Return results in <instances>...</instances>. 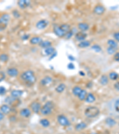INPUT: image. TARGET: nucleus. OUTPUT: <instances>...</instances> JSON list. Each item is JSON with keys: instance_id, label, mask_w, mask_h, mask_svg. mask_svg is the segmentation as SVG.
<instances>
[{"instance_id": "12", "label": "nucleus", "mask_w": 119, "mask_h": 134, "mask_svg": "<svg viewBox=\"0 0 119 134\" xmlns=\"http://www.w3.org/2000/svg\"><path fill=\"white\" fill-rule=\"evenodd\" d=\"M19 114L21 117H23V118H29V117L31 116L32 112H31V110H30L29 108H22V109L20 111Z\"/></svg>"}, {"instance_id": "41", "label": "nucleus", "mask_w": 119, "mask_h": 134, "mask_svg": "<svg viewBox=\"0 0 119 134\" xmlns=\"http://www.w3.org/2000/svg\"><path fill=\"white\" fill-rule=\"evenodd\" d=\"M114 38L115 41L119 42V32H117L114 33Z\"/></svg>"}, {"instance_id": "19", "label": "nucleus", "mask_w": 119, "mask_h": 134, "mask_svg": "<svg viewBox=\"0 0 119 134\" xmlns=\"http://www.w3.org/2000/svg\"><path fill=\"white\" fill-rule=\"evenodd\" d=\"M78 28L80 30V31L84 32H85L87 30H89V26L88 23H84V22H82V23H80L78 24Z\"/></svg>"}, {"instance_id": "13", "label": "nucleus", "mask_w": 119, "mask_h": 134, "mask_svg": "<svg viewBox=\"0 0 119 134\" xmlns=\"http://www.w3.org/2000/svg\"><path fill=\"white\" fill-rule=\"evenodd\" d=\"M54 32L57 36L62 38V37H64L66 35V33L63 32V30L61 29L60 26H56L54 28Z\"/></svg>"}, {"instance_id": "34", "label": "nucleus", "mask_w": 119, "mask_h": 134, "mask_svg": "<svg viewBox=\"0 0 119 134\" xmlns=\"http://www.w3.org/2000/svg\"><path fill=\"white\" fill-rule=\"evenodd\" d=\"M75 32L74 31V30L71 29V30H70V32H68V33H67L66 35H65V36H64L65 38L67 39V40H68V39L71 38L73 36V34H75Z\"/></svg>"}, {"instance_id": "43", "label": "nucleus", "mask_w": 119, "mask_h": 134, "mask_svg": "<svg viewBox=\"0 0 119 134\" xmlns=\"http://www.w3.org/2000/svg\"><path fill=\"white\" fill-rule=\"evenodd\" d=\"M67 67L68 69H70V70H72V69H74L75 66L74 65V64L72 63H70L67 64Z\"/></svg>"}, {"instance_id": "31", "label": "nucleus", "mask_w": 119, "mask_h": 134, "mask_svg": "<svg viewBox=\"0 0 119 134\" xmlns=\"http://www.w3.org/2000/svg\"><path fill=\"white\" fill-rule=\"evenodd\" d=\"M87 94H88V93H87L86 91L85 90V89H82L81 92L80 93V94L79 95V96H78L79 99L80 101H83V100H85L86 96H87Z\"/></svg>"}, {"instance_id": "37", "label": "nucleus", "mask_w": 119, "mask_h": 134, "mask_svg": "<svg viewBox=\"0 0 119 134\" xmlns=\"http://www.w3.org/2000/svg\"><path fill=\"white\" fill-rule=\"evenodd\" d=\"M114 109L115 111L119 113V98L117 99L114 103Z\"/></svg>"}, {"instance_id": "15", "label": "nucleus", "mask_w": 119, "mask_h": 134, "mask_svg": "<svg viewBox=\"0 0 119 134\" xmlns=\"http://www.w3.org/2000/svg\"><path fill=\"white\" fill-rule=\"evenodd\" d=\"M52 82H53V78L51 76H45L43 79H42L41 82H40V84L42 86H47L51 84Z\"/></svg>"}, {"instance_id": "20", "label": "nucleus", "mask_w": 119, "mask_h": 134, "mask_svg": "<svg viewBox=\"0 0 119 134\" xmlns=\"http://www.w3.org/2000/svg\"><path fill=\"white\" fill-rule=\"evenodd\" d=\"M87 127V124L85 122H80L77 124L76 126H75V129H76V131H82V130H84L85 128H86Z\"/></svg>"}, {"instance_id": "22", "label": "nucleus", "mask_w": 119, "mask_h": 134, "mask_svg": "<svg viewBox=\"0 0 119 134\" xmlns=\"http://www.w3.org/2000/svg\"><path fill=\"white\" fill-rule=\"evenodd\" d=\"M105 123H106V124L108 125V126L113 127L116 125L117 122L114 119L111 118H108L105 120Z\"/></svg>"}, {"instance_id": "17", "label": "nucleus", "mask_w": 119, "mask_h": 134, "mask_svg": "<svg viewBox=\"0 0 119 134\" xmlns=\"http://www.w3.org/2000/svg\"><path fill=\"white\" fill-rule=\"evenodd\" d=\"M23 91L19 90V89H14V90L11 91V92L10 93L11 96L13 98H19L20 97H21V96L23 95Z\"/></svg>"}, {"instance_id": "44", "label": "nucleus", "mask_w": 119, "mask_h": 134, "mask_svg": "<svg viewBox=\"0 0 119 134\" xmlns=\"http://www.w3.org/2000/svg\"><path fill=\"white\" fill-rule=\"evenodd\" d=\"M29 38V35H28V34H25L24 35H23L22 37H21V39H22L23 40H28Z\"/></svg>"}, {"instance_id": "7", "label": "nucleus", "mask_w": 119, "mask_h": 134, "mask_svg": "<svg viewBox=\"0 0 119 134\" xmlns=\"http://www.w3.org/2000/svg\"><path fill=\"white\" fill-rule=\"evenodd\" d=\"M48 24H49V22L47 20L45 19H42L38 21L36 24V27L38 29L42 30L44 29L45 28H46L48 26Z\"/></svg>"}, {"instance_id": "32", "label": "nucleus", "mask_w": 119, "mask_h": 134, "mask_svg": "<svg viewBox=\"0 0 119 134\" xmlns=\"http://www.w3.org/2000/svg\"><path fill=\"white\" fill-rule=\"evenodd\" d=\"M108 78L112 81H116L118 79L119 75H118V74L116 72H112L111 73H110Z\"/></svg>"}, {"instance_id": "6", "label": "nucleus", "mask_w": 119, "mask_h": 134, "mask_svg": "<svg viewBox=\"0 0 119 134\" xmlns=\"http://www.w3.org/2000/svg\"><path fill=\"white\" fill-rule=\"evenodd\" d=\"M42 106L41 104L39 102L36 101H34L33 102H32L30 104V108H31V111H32L33 113H39L41 111Z\"/></svg>"}, {"instance_id": "26", "label": "nucleus", "mask_w": 119, "mask_h": 134, "mask_svg": "<svg viewBox=\"0 0 119 134\" xmlns=\"http://www.w3.org/2000/svg\"><path fill=\"white\" fill-rule=\"evenodd\" d=\"M60 27L61 28V29L63 30V32L66 33V35L68 32L70 31V30H71L70 26L68 24H62L61 25H60Z\"/></svg>"}, {"instance_id": "24", "label": "nucleus", "mask_w": 119, "mask_h": 134, "mask_svg": "<svg viewBox=\"0 0 119 134\" xmlns=\"http://www.w3.org/2000/svg\"><path fill=\"white\" fill-rule=\"evenodd\" d=\"M51 45L52 42L49 41H43L39 44V46L43 49L51 47Z\"/></svg>"}, {"instance_id": "8", "label": "nucleus", "mask_w": 119, "mask_h": 134, "mask_svg": "<svg viewBox=\"0 0 119 134\" xmlns=\"http://www.w3.org/2000/svg\"><path fill=\"white\" fill-rule=\"evenodd\" d=\"M87 37V33L84 32H78L75 33V39L78 41H85Z\"/></svg>"}, {"instance_id": "39", "label": "nucleus", "mask_w": 119, "mask_h": 134, "mask_svg": "<svg viewBox=\"0 0 119 134\" xmlns=\"http://www.w3.org/2000/svg\"><path fill=\"white\" fill-rule=\"evenodd\" d=\"M6 89L4 86H0V95H4L6 93Z\"/></svg>"}, {"instance_id": "9", "label": "nucleus", "mask_w": 119, "mask_h": 134, "mask_svg": "<svg viewBox=\"0 0 119 134\" xmlns=\"http://www.w3.org/2000/svg\"><path fill=\"white\" fill-rule=\"evenodd\" d=\"M105 11V8H104V7L101 6V5H97L95 7L93 10V13L97 15H102L104 13Z\"/></svg>"}, {"instance_id": "40", "label": "nucleus", "mask_w": 119, "mask_h": 134, "mask_svg": "<svg viewBox=\"0 0 119 134\" xmlns=\"http://www.w3.org/2000/svg\"><path fill=\"white\" fill-rule=\"evenodd\" d=\"M6 78V74L3 71H0V82L3 81Z\"/></svg>"}, {"instance_id": "47", "label": "nucleus", "mask_w": 119, "mask_h": 134, "mask_svg": "<svg viewBox=\"0 0 119 134\" xmlns=\"http://www.w3.org/2000/svg\"><path fill=\"white\" fill-rule=\"evenodd\" d=\"M68 60H70L71 61H75V57H73V55H68Z\"/></svg>"}, {"instance_id": "49", "label": "nucleus", "mask_w": 119, "mask_h": 134, "mask_svg": "<svg viewBox=\"0 0 119 134\" xmlns=\"http://www.w3.org/2000/svg\"><path fill=\"white\" fill-rule=\"evenodd\" d=\"M92 134H98V133H92Z\"/></svg>"}, {"instance_id": "1", "label": "nucleus", "mask_w": 119, "mask_h": 134, "mask_svg": "<svg viewBox=\"0 0 119 134\" xmlns=\"http://www.w3.org/2000/svg\"><path fill=\"white\" fill-rule=\"evenodd\" d=\"M20 78L23 82L29 85H32L36 81V78L34 72L30 70L23 72L20 75Z\"/></svg>"}, {"instance_id": "45", "label": "nucleus", "mask_w": 119, "mask_h": 134, "mask_svg": "<svg viewBox=\"0 0 119 134\" xmlns=\"http://www.w3.org/2000/svg\"><path fill=\"white\" fill-rule=\"evenodd\" d=\"M4 114L0 111V122L2 121V120L4 119Z\"/></svg>"}, {"instance_id": "16", "label": "nucleus", "mask_w": 119, "mask_h": 134, "mask_svg": "<svg viewBox=\"0 0 119 134\" xmlns=\"http://www.w3.org/2000/svg\"><path fill=\"white\" fill-rule=\"evenodd\" d=\"M0 111L4 114H8L11 112V108L8 104H5L0 106Z\"/></svg>"}, {"instance_id": "30", "label": "nucleus", "mask_w": 119, "mask_h": 134, "mask_svg": "<svg viewBox=\"0 0 119 134\" xmlns=\"http://www.w3.org/2000/svg\"><path fill=\"white\" fill-rule=\"evenodd\" d=\"M107 44H108L109 47L114 49H116V50L117 47H118V44L117 43V42L113 40H109L108 41H107Z\"/></svg>"}, {"instance_id": "36", "label": "nucleus", "mask_w": 119, "mask_h": 134, "mask_svg": "<svg viewBox=\"0 0 119 134\" xmlns=\"http://www.w3.org/2000/svg\"><path fill=\"white\" fill-rule=\"evenodd\" d=\"M107 51L109 54L111 55V54L115 53V52H116V49H114L113 48H111V47H108L107 49Z\"/></svg>"}, {"instance_id": "27", "label": "nucleus", "mask_w": 119, "mask_h": 134, "mask_svg": "<svg viewBox=\"0 0 119 134\" xmlns=\"http://www.w3.org/2000/svg\"><path fill=\"white\" fill-rule=\"evenodd\" d=\"M108 77L105 74H104L101 77L100 79V84L103 85H105L108 83Z\"/></svg>"}, {"instance_id": "10", "label": "nucleus", "mask_w": 119, "mask_h": 134, "mask_svg": "<svg viewBox=\"0 0 119 134\" xmlns=\"http://www.w3.org/2000/svg\"><path fill=\"white\" fill-rule=\"evenodd\" d=\"M31 4V2L29 0H20L17 2L18 6L21 9H25L28 8Z\"/></svg>"}, {"instance_id": "50", "label": "nucleus", "mask_w": 119, "mask_h": 134, "mask_svg": "<svg viewBox=\"0 0 119 134\" xmlns=\"http://www.w3.org/2000/svg\"><path fill=\"white\" fill-rule=\"evenodd\" d=\"M118 134H119V133H118Z\"/></svg>"}, {"instance_id": "25", "label": "nucleus", "mask_w": 119, "mask_h": 134, "mask_svg": "<svg viewBox=\"0 0 119 134\" xmlns=\"http://www.w3.org/2000/svg\"><path fill=\"white\" fill-rule=\"evenodd\" d=\"M66 85L62 83V84H59L57 86L56 88V91L58 93H62L65 90V89H66Z\"/></svg>"}, {"instance_id": "33", "label": "nucleus", "mask_w": 119, "mask_h": 134, "mask_svg": "<svg viewBox=\"0 0 119 134\" xmlns=\"http://www.w3.org/2000/svg\"><path fill=\"white\" fill-rule=\"evenodd\" d=\"M9 59V57L6 54H0V61L2 62H7Z\"/></svg>"}, {"instance_id": "35", "label": "nucleus", "mask_w": 119, "mask_h": 134, "mask_svg": "<svg viewBox=\"0 0 119 134\" xmlns=\"http://www.w3.org/2000/svg\"><path fill=\"white\" fill-rule=\"evenodd\" d=\"M92 49L97 52H99L101 51V47L100 46V45H97V44H95V45H93V46L92 47Z\"/></svg>"}, {"instance_id": "46", "label": "nucleus", "mask_w": 119, "mask_h": 134, "mask_svg": "<svg viewBox=\"0 0 119 134\" xmlns=\"http://www.w3.org/2000/svg\"><path fill=\"white\" fill-rule=\"evenodd\" d=\"M114 88H115V89L119 91V82H117L114 84Z\"/></svg>"}, {"instance_id": "18", "label": "nucleus", "mask_w": 119, "mask_h": 134, "mask_svg": "<svg viewBox=\"0 0 119 134\" xmlns=\"http://www.w3.org/2000/svg\"><path fill=\"white\" fill-rule=\"evenodd\" d=\"M42 41V39L39 36H33L30 40V43L32 45H37V44L39 45Z\"/></svg>"}, {"instance_id": "21", "label": "nucleus", "mask_w": 119, "mask_h": 134, "mask_svg": "<svg viewBox=\"0 0 119 134\" xmlns=\"http://www.w3.org/2000/svg\"><path fill=\"white\" fill-rule=\"evenodd\" d=\"M95 100H96V98L94 95L92 93H88L85 99V101L88 103H92L95 101Z\"/></svg>"}, {"instance_id": "2", "label": "nucleus", "mask_w": 119, "mask_h": 134, "mask_svg": "<svg viewBox=\"0 0 119 134\" xmlns=\"http://www.w3.org/2000/svg\"><path fill=\"white\" fill-rule=\"evenodd\" d=\"M54 104L52 101H47L43 106H42L40 112L43 116H48L53 112Z\"/></svg>"}, {"instance_id": "11", "label": "nucleus", "mask_w": 119, "mask_h": 134, "mask_svg": "<svg viewBox=\"0 0 119 134\" xmlns=\"http://www.w3.org/2000/svg\"><path fill=\"white\" fill-rule=\"evenodd\" d=\"M56 52V50L53 47H50L48 48L43 49L42 53L44 56H51L52 54Z\"/></svg>"}, {"instance_id": "28", "label": "nucleus", "mask_w": 119, "mask_h": 134, "mask_svg": "<svg viewBox=\"0 0 119 134\" xmlns=\"http://www.w3.org/2000/svg\"><path fill=\"white\" fill-rule=\"evenodd\" d=\"M39 123L41 126L44 128H48L50 125V122L47 119H42L39 121Z\"/></svg>"}, {"instance_id": "29", "label": "nucleus", "mask_w": 119, "mask_h": 134, "mask_svg": "<svg viewBox=\"0 0 119 134\" xmlns=\"http://www.w3.org/2000/svg\"><path fill=\"white\" fill-rule=\"evenodd\" d=\"M82 90V89L80 87V86H76L73 88V89H72V93H73V94L74 95L78 97L79 95L80 94V93L81 92Z\"/></svg>"}, {"instance_id": "3", "label": "nucleus", "mask_w": 119, "mask_h": 134, "mask_svg": "<svg viewBox=\"0 0 119 134\" xmlns=\"http://www.w3.org/2000/svg\"><path fill=\"white\" fill-rule=\"evenodd\" d=\"M100 113V110L95 106H90L85 110V115L88 118H94L98 116Z\"/></svg>"}, {"instance_id": "23", "label": "nucleus", "mask_w": 119, "mask_h": 134, "mask_svg": "<svg viewBox=\"0 0 119 134\" xmlns=\"http://www.w3.org/2000/svg\"><path fill=\"white\" fill-rule=\"evenodd\" d=\"M90 45V42L89 41H86V40L80 42L78 44V47L81 48H86V47H89Z\"/></svg>"}, {"instance_id": "14", "label": "nucleus", "mask_w": 119, "mask_h": 134, "mask_svg": "<svg viewBox=\"0 0 119 134\" xmlns=\"http://www.w3.org/2000/svg\"><path fill=\"white\" fill-rule=\"evenodd\" d=\"M7 73L10 77H16L19 74V70L15 67H10L7 70Z\"/></svg>"}, {"instance_id": "42", "label": "nucleus", "mask_w": 119, "mask_h": 134, "mask_svg": "<svg viewBox=\"0 0 119 134\" xmlns=\"http://www.w3.org/2000/svg\"><path fill=\"white\" fill-rule=\"evenodd\" d=\"M114 60L116 61V62H119V52H115L114 55Z\"/></svg>"}, {"instance_id": "5", "label": "nucleus", "mask_w": 119, "mask_h": 134, "mask_svg": "<svg viewBox=\"0 0 119 134\" xmlns=\"http://www.w3.org/2000/svg\"><path fill=\"white\" fill-rule=\"evenodd\" d=\"M58 123L62 126L67 127L70 125V122L68 119L64 114H59L57 116Z\"/></svg>"}, {"instance_id": "38", "label": "nucleus", "mask_w": 119, "mask_h": 134, "mask_svg": "<svg viewBox=\"0 0 119 134\" xmlns=\"http://www.w3.org/2000/svg\"><path fill=\"white\" fill-rule=\"evenodd\" d=\"M12 13H13V16H14L15 18H19L20 17V13L18 11H17L16 10H13Z\"/></svg>"}, {"instance_id": "48", "label": "nucleus", "mask_w": 119, "mask_h": 134, "mask_svg": "<svg viewBox=\"0 0 119 134\" xmlns=\"http://www.w3.org/2000/svg\"><path fill=\"white\" fill-rule=\"evenodd\" d=\"M79 74H80V75L82 76H85V73L83 72H82V71H80V72H79Z\"/></svg>"}, {"instance_id": "4", "label": "nucleus", "mask_w": 119, "mask_h": 134, "mask_svg": "<svg viewBox=\"0 0 119 134\" xmlns=\"http://www.w3.org/2000/svg\"><path fill=\"white\" fill-rule=\"evenodd\" d=\"M10 20V16L8 13H4L0 17V32H3L7 28Z\"/></svg>"}]
</instances>
